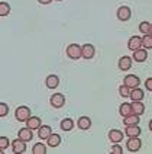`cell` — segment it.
<instances>
[{
  "mask_svg": "<svg viewBox=\"0 0 152 154\" xmlns=\"http://www.w3.org/2000/svg\"><path fill=\"white\" fill-rule=\"evenodd\" d=\"M96 54V48H94L91 44H85L81 47V57L85 60H91Z\"/></svg>",
  "mask_w": 152,
  "mask_h": 154,
  "instance_id": "obj_5",
  "label": "cell"
},
{
  "mask_svg": "<svg viewBox=\"0 0 152 154\" xmlns=\"http://www.w3.org/2000/svg\"><path fill=\"white\" fill-rule=\"evenodd\" d=\"M41 5H49L51 2H54V0H38Z\"/></svg>",
  "mask_w": 152,
  "mask_h": 154,
  "instance_id": "obj_34",
  "label": "cell"
},
{
  "mask_svg": "<svg viewBox=\"0 0 152 154\" xmlns=\"http://www.w3.org/2000/svg\"><path fill=\"white\" fill-rule=\"evenodd\" d=\"M141 147H142V141L139 140V137H129V140H127V143H126V148L130 153L139 151Z\"/></svg>",
  "mask_w": 152,
  "mask_h": 154,
  "instance_id": "obj_2",
  "label": "cell"
},
{
  "mask_svg": "<svg viewBox=\"0 0 152 154\" xmlns=\"http://www.w3.org/2000/svg\"><path fill=\"white\" fill-rule=\"evenodd\" d=\"M123 132L122 131H119V129H112L109 132V140L113 143V144H118V143H120L122 140H123Z\"/></svg>",
  "mask_w": 152,
  "mask_h": 154,
  "instance_id": "obj_15",
  "label": "cell"
},
{
  "mask_svg": "<svg viewBox=\"0 0 152 154\" xmlns=\"http://www.w3.org/2000/svg\"><path fill=\"white\" fill-rule=\"evenodd\" d=\"M119 93H120V96H122V97H129V93H130V89H129L127 86L122 85L120 87H119Z\"/></svg>",
  "mask_w": 152,
  "mask_h": 154,
  "instance_id": "obj_29",
  "label": "cell"
},
{
  "mask_svg": "<svg viewBox=\"0 0 152 154\" xmlns=\"http://www.w3.org/2000/svg\"><path fill=\"white\" fill-rule=\"evenodd\" d=\"M142 47L145 50H151L152 48V35H144L142 38Z\"/></svg>",
  "mask_w": 152,
  "mask_h": 154,
  "instance_id": "obj_28",
  "label": "cell"
},
{
  "mask_svg": "<svg viewBox=\"0 0 152 154\" xmlns=\"http://www.w3.org/2000/svg\"><path fill=\"white\" fill-rule=\"evenodd\" d=\"M74 128V121L71 118H65V119L61 121V129L62 131H71Z\"/></svg>",
  "mask_w": 152,
  "mask_h": 154,
  "instance_id": "obj_23",
  "label": "cell"
},
{
  "mask_svg": "<svg viewBox=\"0 0 152 154\" xmlns=\"http://www.w3.org/2000/svg\"><path fill=\"white\" fill-rule=\"evenodd\" d=\"M145 86H146V90L152 92V79H151V77H149V79H146V82H145Z\"/></svg>",
  "mask_w": 152,
  "mask_h": 154,
  "instance_id": "obj_33",
  "label": "cell"
},
{
  "mask_svg": "<svg viewBox=\"0 0 152 154\" xmlns=\"http://www.w3.org/2000/svg\"><path fill=\"white\" fill-rule=\"evenodd\" d=\"M51 134H52V128H51L49 125H41L38 128V137L41 138V140H46Z\"/></svg>",
  "mask_w": 152,
  "mask_h": 154,
  "instance_id": "obj_17",
  "label": "cell"
},
{
  "mask_svg": "<svg viewBox=\"0 0 152 154\" xmlns=\"http://www.w3.org/2000/svg\"><path fill=\"white\" fill-rule=\"evenodd\" d=\"M4 153V150H1V148H0V154H3Z\"/></svg>",
  "mask_w": 152,
  "mask_h": 154,
  "instance_id": "obj_35",
  "label": "cell"
},
{
  "mask_svg": "<svg viewBox=\"0 0 152 154\" xmlns=\"http://www.w3.org/2000/svg\"><path fill=\"white\" fill-rule=\"evenodd\" d=\"M123 85L127 86L129 89H135V87H139V85H141V80H139V77L135 76V74H129V76H126L125 79H123Z\"/></svg>",
  "mask_w": 152,
  "mask_h": 154,
  "instance_id": "obj_6",
  "label": "cell"
},
{
  "mask_svg": "<svg viewBox=\"0 0 152 154\" xmlns=\"http://www.w3.org/2000/svg\"><path fill=\"white\" fill-rule=\"evenodd\" d=\"M58 2H61V0H58Z\"/></svg>",
  "mask_w": 152,
  "mask_h": 154,
  "instance_id": "obj_36",
  "label": "cell"
},
{
  "mask_svg": "<svg viewBox=\"0 0 152 154\" xmlns=\"http://www.w3.org/2000/svg\"><path fill=\"white\" fill-rule=\"evenodd\" d=\"M45 83H46V87H48V89L54 90V89H57L59 86V77L55 76V74H51V76L46 77Z\"/></svg>",
  "mask_w": 152,
  "mask_h": 154,
  "instance_id": "obj_16",
  "label": "cell"
},
{
  "mask_svg": "<svg viewBox=\"0 0 152 154\" xmlns=\"http://www.w3.org/2000/svg\"><path fill=\"white\" fill-rule=\"evenodd\" d=\"M32 153L34 154H46V146H45V144H41V143H38V144H35L34 146Z\"/></svg>",
  "mask_w": 152,
  "mask_h": 154,
  "instance_id": "obj_27",
  "label": "cell"
},
{
  "mask_svg": "<svg viewBox=\"0 0 152 154\" xmlns=\"http://www.w3.org/2000/svg\"><path fill=\"white\" fill-rule=\"evenodd\" d=\"M130 109H132V113L141 116V115L145 112V105L142 103V100H132V103H130Z\"/></svg>",
  "mask_w": 152,
  "mask_h": 154,
  "instance_id": "obj_12",
  "label": "cell"
},
{
  "mask_svg": "<svg viewBox=\"0 0 152 154\" xmlns=\"http://www.w3.org/2000/svg\"><path fill=\"white\" fill-rule=\"evenodd\" d=\"M118 19L119 20H122V22H126V20H129L130 19V16H132V10H130V8H127V6H122V8L118 9Z\"/></svg>",
  "mask_w": 152,
  "mask_h": 154,
  "instance_id": "obj_7",
  "label": "cell"
},
{
  "mask_svg": "<svg viewBox=\"0 0 152 154\" xmlns=\"http://www.w3.org/2000/svg\"><path fill=\"white\" fill-rule=\"evenodd\" d=\"M142 47V38L138 36V35H133L129 38V42H127V48L132 50V51H136Z\"/></svg>",
  "mask_w": 152,
  "mask_h": 154,
  "instance_id": "obj_9",
  "label": "cell"
},
{
  "mask_svg": "<svg viewBox=\"0 0 152 154\" xmlns=\"http://www.w3.org/2000/svg\"><path fill=\"white\" fill-rule=\"evenodd\" d=\"M10 13V5L6 2H0V16H7Z\"/></svg>",
  "mask_w": 152,
  "mask_h": 154,
  "instance_id": "obj_26",
  "label": "cell"
},
{
  "mask_svg": "<svg viewBox=\"0 0 152 154\" xmlns=\"http://www.w3.org/2000/svg\"><path fill=\"white\" fill-rule=\"evenodd\" d=\"M129 97H130L132 100H142V99L145 97V93H144V90H142V89L135 87V89H130Z\"/></svg>",
  "mask_w": 152,
  "mask_h": 154,
  "instance_id": "obj_19",
  "label": "cell"
},
{
  "mask_svg": "<svg viewBox=\"0 0 152 154\" xmlns=\"http://www.w3.org/2000/svg\"><path fill=\"white\" fill-rule=\"evenodd\" d=\"M51 105L55 108V109H59L65 105V96L61 93H54L51 96Z\"/></svg>",
  "mask_w": 152,
  "mask_h": 154,
  "instance_id": "obj_4",
  "label": "cell"
},
{
  "mask_svg": "<svg viewBox=\"0 0 152 154\" xmlns=\"http://www.w3.org/2000/svg\"><path fill=\"white\" fill-rule=\"evenodd\" d=\"M15 116L19 122H26V119L31 116V109L28 106H19L15 112Z\"/></svg>",
  "mask_w": 152,
  "mask_h": 154,
  "instance_id": "obj_3",
  "label": "cell"
},
{
  "mask_svg": "<svg viewBox=\"0 0 152 154\" xmlns=\"http://www.w3.org/2000/svg\"><path fill=\"white\" fill-rule=\"evenodd\" d=\"M41 125H42V121H41L39 116H29V118L26 119V127L29 129H32V131L38 129Z\"/></svg>",
  "mask_w": 152,
  "mask_h": 154,
  "instance_id": "obj_10",
  "label": "cell"
},
{
  "mask_svg": "<svg viewBox=\"0 0 152 154\" xmlns=\"http://www.w3.org/2000/svg\"><path fill=\"white\" fill-rule=\"evenodd\" d=\"M146 58H148V51L145 48H139V50L133 51L132 60H135L136 63H144V61H146Z\"/></svg>",
  "mask_w": 152,
  "mask_h": 154,
  "instance_id": "obj_11",
  "label": "cell"
},
{
  "mask_svg": "<svg viewBox=\"0 0 152 154\" xmlns=\"http://www.w3.org/2000/svg\"><path fill=\"white\" fill-rule=\"evenodd\" d=\"M77 124H78V128L80 129L87 131V129H90V127H91V119H90L88 116H81Z\"/></svg>",
  "mask_w": 152,
  "mask_h": 154,
  "instance_id": "obj_21",
  "label": "cell"
},
{
  "mask_svg": "<svg viewBox=\"0 0 152 154\" xmlns=\"http://www.w3.org/2000/svg\"><path fill=\"white\" fill-rule=\"evenodd\" d=\"M9 146H10L9 138L7 137H0V148H1V150H6Z\"/></svg>",
  "mask_w": 152,
  "mask_h": 154,
  "instance_id": "obj_31",
  "label": "cell"
},
{
  "mask_svg": "<svg viewBox=\"0 0 152 154\" xmlns=\"http://www.w3.org/2000/svg\"><path fill=\"white\" fill-rule=\"evenodd\" d=\"M139 31H141L144 35H151L152 34V25L149 22H142V23L139 25Z\"/></svg>",
  "mask_w": 152,
  "mask_h": 154,
  "instance_id": "obj_25",
  "label": "cell"
},
{
  "mask_svg": "<svg viewBox=\"0 0 152 154\" xmlns=\"http://www.w3.org/2000/svg\"><path fill=\"white\" fill-rule=\"evenodd\" d=\"M12 150H13V153L15 154H22L26 151V143L23 140H20V138H17L15 140L13 143H12Z\"/></svg>",
  "mask_w": 152,
  "mask_h": 154,
  "instance_id": "obj_8",
  "label": "cell"
},
{
  "mask_svg": "<svg viewBox=\"0 0 152 154\" xmlns=\"http://www.w3.org/2000/svg\"><path fill=\"white\" fill-rule=\"evenodd\" d=\"M67 55L71 60L81 58V45H78V44H70L67 47Z\"/></svg>",
  "mask_w": 152,
  "mask_h": 154,
  "instance_id": "obj_1",
  "label": "cell"
},
{
  "mask_svg": "<svg viewBox=\"0 0 152 154\" xmlns=\"http://www.w3.org/2000/svg\"><path fill=\"white\" fill-rule=\"evenodd\" d=\"M9 113V105L6 103L0 102V118H3V116H6Z\"/></svg>",
  "mask_w": 152,
  "mask_h": 154,
  "instance_id": "obj_30",
  "label": "cell"
},
{
  "mask_svg": "<svg viewBox=\"0 0 152 154\" xmlns=\"http://www.w3.org/2000/svg\"><path fill=\"white\" fill-rule=\"evenodd\" d=\"M61 140L62 138L59 137V134H51L49 137L46 138V143H48V147H51V148H55V147H58L59 144H61Z\"/></svg>",
  "mask_w": 152,
  "mask_h": 154,
  "instance_id": "obj_18",
  "label": "cell"
},
{
  "mask_svg": "<svg viewBox=\"0 0 152 154\" xmlns=\"http://www.w3.org/2000/svg\"><path fill=\"white\" fill-rule=\"evenodd\" d=\"M125 134L127 137H139L141 135V128L138 125H127V128L125 129Z\"/></svg>",
  "mask_w": 152,
  "mask_h": 154,
  "instance_id": "obj_20",
  "label": "cell"
},
{
  "mask_svg": "<svg viewBox=\"0 0 152 154\" xmlns=\"http://www.w3.org/2000/svg\"><path fill=\"white\" fill-rule=\"evenodd\" d=\"M118 66H119V69L122 70V71L129 70L130 67H132V57H129V55H123V57L119 60Z\"/></svg>",
  "mask_w": 152,
  "mask_h": 154,
  "instance_id": "obj_13",
  "label": "cell"
},
{
  "mask_svg": "<svg viewBox=\"0 0 152 154\" xmlns=\"http://www.w3.org/2000/svg\"><path fill=\"white\" fill-rule=\"evenodd\" d=\"M123 122H125V125H138L139 124V115H135V113H130V115H127L123 118Z\"/></svg>",
  "mask_w": 152,
  "mask_h": 154,
  "instance_id": "obj_22",
  "label": "cell"
},
{
  "mask_svg": "<svg viewBox=\"0 0 152 154\" xmlns=\"http://www.w3.org/2000/svg\"><path fill=\"white\" fill-rule=\"evenodd\" d=\"M112 153L113 154H122L123 153V150H122V147L119 146V143L118 144H113V147H112Z\"/></svg>",
  "mask_w": 152,
  "mask_h": 154,
  "instance_id": "obj_32",
  "label": "cell"
},
{
  "mask_svg": "<svg viewBox=\"0 0 152 154\" xmlns=\"http://www.w3.org/2000/svg\"><path fill=\"white\" fill-rule=\"evenodd\" d=\"M119 113L125 118V116H127V115H130L132 113V109H130V103H122L120 105V108H119Z\"/></svg>",
  "mask_w": 152,
  "mask_h": 154,
  "instance_id": "obj_24",
  "label": "cell"
},
{
  "mask_svg": "<svg viewBox=\"0 0 152 154\" xmlns=\"http://www.w3.org/2000/svg\"><path fill=\"white\" fill-rule=\"evenodd\" d=\"M17 137L20 138V140H23L25 143H29L32 138H34V134H32V129H29L28 127L26 128H22L19 129V132H17Z\"/></svg>",
  "mask_w": 152,
  "mask_h": 154,
  "instance_id": "obj_14",
  "label": "cell"
}]
</instances>
